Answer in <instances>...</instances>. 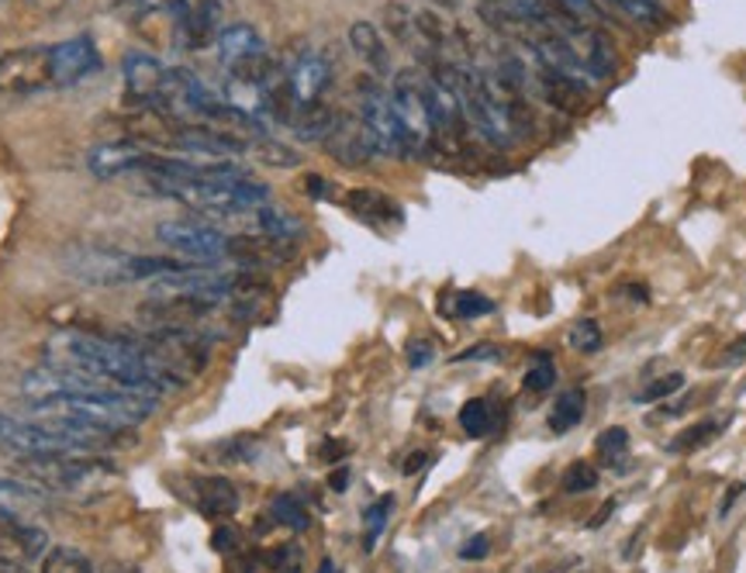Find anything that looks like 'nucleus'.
<instances>
[{
  "instance_id": "nucleus-14",
  "label": "nucleus",
  "mask_w": 746,
  "mask_h": 573,
  "mask_svg": "<svg viewBox=\"0 0 746 573\" xmlns=\"http://www.w3.org/2000/svg\"><path fill=\"white\" fill-rule=\"evenodd\" d=\"M332 80V66L325 56H318V52L307 48L304 56L288 69V84H291V94L298 104H315L322 100L325 87Z\"/></svg>"
},
{
  "instance_id": "nucleus-10",
  "label": "nucleus",
  "mask_w": 746,
  "mask_h": 573,
  "mask_svg": "<svg viewBox=\"0 0 746 573\" xmlns=\"http://www.w3.org/2000/svg\"><path fill=\"white\" fill-rule=\"evenodd\" d=\"M560 35L574 45L577 60H581V66H584V76H587L591 84H605V80H612L615 69H619V60H615V48H612V42H608L602 32L587 29L584 18H577V21H571Z\"/></svg>"
},
{
  "instance_id": "nucleus-7",
  "label": "nucleus",
  "mask_w": 746,
  "mask_h": 573,
  "mask_svg": "<svg viewBox=\"0 0 746 573\" xmlns=\"http://www.w3.org/2000/svg\"><path fill=\"white\" fill-rule=\"evenodd\" d=\"M0 450L24 460V456H66V453H80L66 442L63 435H56L53 429H45L35 419H14V414L0 411ZM90 456V453H87Z\"/></svg>"
},
{
  "instance_id": "nucleus-45",
  "label": "nucleus",
  "mask_w": 746,
  "mask_h": 573,
  "mask_svg": "<svg viewBox=\"0 0 746 573\" xmlns=\"http://www.w3.org/2000/svg\"><path fill=\"white\" fill-rule=\"evenodd\" d=\"M231 536H236V532H231V529H218V532H215V550L228 553L231 545H236V539H231Z\"/></svg>"
},
{
  "instance_id": "nucleus-12",
  "label": "nucleus",
  "mask_w": 746,
  "mask_h": 573,
  "mask_svg": "<svg viewBox=\"0 0 746 573\" xmlns=\"http://www.w3.org/2000/svg\"><path fill=\"white\" fill-rule=\"evenodd\" d=\"M170 142L184 152H197V155H239L246 152V139L228 136L215 125H176Z\"/></svg>"
},
{
  "instance_id": "nucleus-51",
  "label": "nucleus",
  "mask_w": 746,
  "mask_h": 573,
  "mask_svg": "<svg viewBox=\"0 0 746 573\" xmlns=\"http://www.w3.org/2000/svg\"><path fill=\"white\" fill-rule=\"evenodd\" d=\"M318 573H336V563H332V560H322Z\"/></svg>"
},
{
  "instance_id": "nucleus-47",
  "label": "nucleus",
  "mask_w": 746,
  "mask_h": 573,
  "mask_svg": "<svg viewBox=\"0 0 746 573\" xmlns=\"http://www.w3.org/2000/svg\"><path fill=\"white\" fill-rule=\"evenodd\" d=\"M425 463H429V456H425V453L419 450L415 456H411V460L404 463V474H415V471H422V466H425Z\"/></svg>"
},
{
  "instance_id": "nucleus-39",
  "label": "nucleus",
  "mask_w": 746,
  "mask_h": 573,
  "mask_svg": "<svg viewBox=\"0 0 746 573\" xmlns=\"http://www.w3.org/2000/svg\"><path fill=\"white\" fill-rule=\"evenodd\" d=\"M160 4H173V0H118L115 11H121L125 18H145L152 11H160Z\"/></svg>"
},
{
  "instance_id": "nucleus-1",
  "label": "nucleus",
  "mask_w": 746,
  "mask_h": 573,
  "mask_svg": "<svg viewBox=\"0 0 746 573\" xmlns=\"http://www.w3.org/2000/svg\"><path fill=\"white\" fill-rule=\"evenodd\" d=\"M48 367H63L73 374H84L90 380H100L108 387L121 390H142V394L160 398L166 387L160 377L145 367V359L128 338H108V335H90V332H66L56 335L45 346Z\"/></svg>"
},
{
  "instance_id": "nucleus-2",
  "label": "nucleus",
  "mask_w": 746,
  "mask_h": 573,
  "mask_svg": "<svg viewBox=\"0 0 746 573\" xmlns=\"http://www.w3.org/2000/svg\"><path fill=\"white\" fill-rule=\"evenodd\" d=\"M18 474L29 477L32 484H39L42 490L53 494H76V498H87V494H100L105 487H111V480L118 477V471L111 463L87 456V453H66V456H24L18 460Z\"/></svg>"
},
{
  "instance_id": "nucleus-6",
  "label": "nucleus",
  "mask_w": 746,
  "mask_h": 573,
  "mask_svg": "<svg viewBox=\"0 0 746 573\" xmlns=\"http://www.w3.org/2000/svg\"><path fill=\"white\" fill-rule=\"evenodd\" d=\"M53 87V45H24L0 56V94H39Z\"/></svg>"
},
{
  "instance_id": "nucleus-22",
  "label": "nucleus",
  "mask_w": 746,
  "mask_h": 573,
  "mask_svg": "<svg viewBox=\"0 0 746 573\" xmlns=\"http://www.w3.org/2000/svg\"><path fill=\"white\" fill-rule=\"evenodd\" d=\"M194 501L204 515H236L239 508V490L231 487L225 477H197L194 480Z\"/></svg>"
},
{
  "instance_id": "nucleus-53",
  "label": "nucleus",
  "mask_w": 746,
  "mask_h": 573,
  "mask_svg": "<svg viewBox=\"0 0 746 573\" xmlns=\"http://www.w3.org/2000/svg\"><path fill=\"white\" fill-rule=\"evenodd\" d=\"M605 4H612V0H605Z\"/></svg>"
},
{
  "instance_id": "nucleus-24",
  "label": "nucleus",
  "mask_w": 746,
  "mask_h": 573,
  "mask_svg": "<svg viewBox=\"0 0 746 573\" xmlns=\"http://www.w3.org/2000/svg\"><path fill=\"white\" fill-rule=\"evenodd\" d=\"M256 225H260V231L273 242H291V239L301 236V225L273 204H263L260 212H256Z\"/></svg>"
},
{
  "instance_id": "nucleus-42",
  "label": "nucleus",
  "mask_w": 746,
  "mask_h": 573,
  "mask_svg": "<svg viewBox=\"0 0 746 573\" xmlns=\"http://www.w3.org/2000/svg\"><path fill=\"white\" fill-rule=\"evenodd\" d=\"M487 550H491V545H487V536H477V539H471L467 545H463L460 556H463V560H484Z\"/></svg>"
},
{
  "instance_id": "nucleus-25",
  "label": "nucleus",
  "mask_w": 746,
  "mask_h": 573,
  "mask_svg": "<svg viewBox=\"0 0 746 573\" xmlns=\"http://www.w3.org/2000/svg\"><path fill=\"white\" fill-rule=\"evenodd\" d=\"M584 404H587L584 390H567V394H560L556 404H553V411H550V429L556 435H563V432H571L574 425H581Z\"/></svg>"
},
{
  "instance_id": "nucleus-52",
  "label": "nucleus",
  "mask_w": 746,
  "mask_h": 573,
  "mask_svg": "<svg viewBox=\"0 0 746 573\" xmlns=\"http://www.w3.org/2000/svg\"><path fill=\"white\" fill-rule=\"evenodd\" d=\"M8 573H24V570H8Z\"/></svg>"
},
{
  "instance_id": "nucleus-36",
  "label": "nucleus",
  "mask_w": 746,
  "mask_h": 573,
  "mask_svg": "<svg viewBox=\"0 0 746 573\" xmlns=\"http://www.w3.org/2000/svg\"><path fill=\"white\" fill-rule=\"evenodd\" d=\"M556 383V367L550 356H539L529 374H526V390H532V394H543V390H550Z\"/></svg>"
},
{
  "instance_id": "nucleus-17",
  "label": "nucleus",
  "mask_w": 746,
  "mask_h": 573,
  "mask_svg": "<svg viewBox=\"0 0 746 573\" xmlns=\"http://www.w3.org/2000/svg\"><path fill=\"white\" fill-rule=\"evenodd\" d=\"M383 24H388V32H391L415 60H422V63H432V60H435V52H432V45H429V39H425V32H422V24H419L415 11H408L404 4H388V8H383Z\"/></svg>"
},
{
  "instance_id": "nucleus-9",
  "label": "nucleus",
  "mask_w": 746,
  "mask_h": 573,
  "mask_svg": "<svg viewBox=\"0 0 746 573\" xmlns=\"http://www.w3.org/2000/svg\"><path fill=\"white\" fill-rule=\"evenodd\" d=\"M48 553V536L24 518L0 515V570H24Z\"/></svg>"
},
{
  "instance_id": "nucleus-46",
  "label": "nucleus",
  "mask_w": 746,
  "mask_h": 573,
  "mask_svg": "<svg viewBox=\"0 0 746 573\" xmlns=\"http://www.w3.org/2000/svg\"><path fill=\"white\" fill-rule=\"evenodd\" d=\"M307 194H312V197H322V194H328V184H325V180H322L318 173H312V176H307Z\"/></svg>"
},
{
  "instance_id": "nucleus-21",
  "label": "nucleus",
  "mask_w": 746,
  "mask_h": 573,
  "mask_svg": "<svg viewBox=\"0 0 746 573\" xmlns=\"http://www.w3.org/2000/svg\"><path fill=\"white\" fill-rule=\"evenodd\" d=\"M339 125V115L328 108V104L315 100V104H298V111L291 118L294 136L304 142H325L332 136V128Z\"/></svg>"
},
{
  "instance_id": "nucleus-16",
  "label": "nucleus",
  "mask_w": 746,
  "mask_h": 573,
  "mask_svg": "<svg viewBox=\"0 0 746 573\" xmlns=\"http://www.w3.org/2000/svg\"><path fill=\"white\" fill-rule=\"evenodd\" d=\"M145 152H149V149L139 145V142H105V145L90 149L87 166H90V173H94L97 180H111V176L136 173Z\"/></svg>"
},
{
  "instance_id": "nucleus-49",
  "label": "nucleus",
  "mask_w": 746,
  "mask_h": 573,
  "mask_svg": "<svg viewBox=\"0 0 746 573\" xmlns=\"http://www.w3.org/2000/svg\"><path fill=\"white\" fill-rule=\"evenodd\" d=\"M346 480H349V474H346V471L332 474V490H346Z\"/></svg>"
},
{
  "instance_id": "nucleus-8",
  "label": "nucleus",
  "mask_w": 746,
  "mask_h": 573,
  "mask_svg": "<svg viewBox=\"0 0 746 573\" xmlns=\"http://www.w3.org/2000/svg\"><path fill=\"white\" fill-rule=\"evenodd\" d=\"M121 76H125L128 104H136V108H149V111H163V94H166L170 69L160 60L145 56V52H132V56H128L125 66H121Z\"/></svg>"
},
{
  "instance_id": "nucleus-15",
  "label": "nucleus",
  "mask_w": 746,
  "mask_h": 573,
  "mask_svg": "<svg viewBox=\"0 0 746 573\" xmlns=\"http://www.w3.org/2000/svg\"><path fill=\"white\" fill-rule=\"evenodd\" d=\"M349 45L356 52V60L364 63L374 76H394L391 48H388V42H383L377 24H370V21H353L349 24Z\"/></svg>"
},
{
  "instance_id": "nucleus-26",
  "label": "nucleus",
  "mask_w": 746,
  "mask_h": 573,
  "mask_svg": "<svg viewBox=\"0 0 746 573\" xmlns=\"http://www.w3.org/2000/svg\"><path fill=\"white\" fill-rule=\"evenodd\" d=\"M39 573H94V563L87 560V553L73 550V545H53V550L42 556Z\"/></svg>"
},
{
  "instance_id": "nucleus-28",
  "label": "nucleus",
  "mask_w": 746,
  "mask_h": 573,
  "mask_svg": "<svg viewBox=\"0 0 746 573\" xmlns=\"http://www.w3.org/2000/svg\"><path fill=\"white\" fill-rule=\"evenodd\" d=\"M391 511H394V498H391V494H383V498H380L377 505H370V508L364 511V526H367V532H364V550H367V553L377 550V539H380L383 526H388Z\"/></svg>"
},
{
  "instance_id": "nucleus-35",
  "label": "nucleus",
  "mask_w": 746,
  "mask_h": 573,
  "mask_svg": "<svg viewBox=\"0 0 746 573\" xmlns=\"http://www.w3.org/2000/svg\"><path fill=\"white\" fill-rule=\"evenodd\" d=\"M681 387H684V374H667V377L653 380L647 390H639V394H636V404H653V401H663V398L678 394Z\"/></svg>"
},
{
  "instance_id": "nucleus-18",
  "label": "nucleus",
  "mask_w": 746,
  "mask_h": 573,
  "mask_svg": "<svg viewBox=\"0 0 746 573\" xmlns=\"http://www.w3.org/2000/svg\"><path fill=\"white\" fill-rule=\"evenodd\" d=\"M346 207L356 218H364L374 228H391V225H401V218H404L401 204L388 194H380V191H349Z\"/></svg>"
},
{
  "instance_id": "nucleus-11",
  "label": "nucleus",
  "mask_w": 746,
  "mask_h": 573,
  "mask_svg": "<svg viewBox=\"0 0 746 573\" xmlns=\"http://www.w3.org/2000/svg\"><path fill=\"white\" fill-rule=\"evenodd\" d=\"M100 69V52L90 35H76L69 42L53 45V87L84 84Z\"/></svg>"
},
{
  "instance_id": "nucleus-19",
  "label": "nucleus",
  "mask_w": 746,
  "mask_h": 573,
  "mask_svg": "<svg viewBox=\"0 0 746 573\" xmlns=\"http://www.w3.org/2000/svg\"><path fill=\"white\" fill-rule=\"evenodd\" d=\"M215 48H218V56H221L225 66H236V63H242L249 56H260V52H267L260 32H256L252 24H242V21L221 29L218 39H215Z\"/></svg>"
},
{
  "instance_id": "nucleus-40",
  "label": "nucleus",
  "mask_w": 746,
  "mask_h": 573,
  "mask_svg": "<svg viewBox=\"0 0 746 573\" xmlns=\"http://www.w3.org/2000/svg\"><path fill=\"white\" fill-rule=\"evenodd\" d=\"M404 356H408L411 370H422V367H429V359H432V346L425 343V338H415V343H408Z\"/></svg>"
},
{
  "instance_id": "nucleus-43",
  "label": "nucleus",
  "mask_w": 746,
  "mask_h": 573,
  "mask_svg": "<svg viewBox=\"0 0 746 573\" xmlns=\"http://www.w3.org/2000/svg\"><path fill=\"white\" fill-rule=\"evenodd\" d=\"M204 4H212V0H173V14L176 18H184V14H191V11H201Z\"/></svg>"
},
{
  "instance_id": "nucleus-44",
  "label": "nucleus",
  "mask_w": 746,
  "mask_h": 573,
  "mask_svg": "<svg viewBox=\"0 0 746 573\" xmlns=\"http://www.w3.org/2000/svg\"><path fill=\"white\" fill-rule=\"evenodd\" d=\"M501 353L495 349V346H477V349H467V353H460L456 359H498Z\"/></svg>"
},
{
  "instance_id": "nucleus-23",
  "label": "nucleus",
  "mask_w": 746,
  "mask_h": 573,
  "mask_svg": "<svg viewBox=\"0 0 746 573\" xmlns=\"http://www.w3.org/2000/svg\"><path fill=\"white\" fill-rule=\"evenodd\" d=\"M42 508H45V494L42 490H32L29 484H21V480H4V477H0V515L24 518V515L42 511Z\"/></svg>"
},
{
  "instance_id": "nucleus-48",
  "label": "nucleus",
  "mask_w": 746,
  "mask_h": 573,
  "mask_svg": "<svg viewBox=\"0 0 746 573\" xmlns=\"http://www.w3.org/2000/svg\"><path fill=\"white\" fill-rule=\"evenodd\" d=\"M739 494H743V484H736V487H733V490L726 494V501H723V508H718V518H726V515H729V508H733V501L739 498Z\"/></svg>"
},
{
  "instance_id": "nucleus-50",
  "label": "nucleus",
  "mask_w": 746,
  "mask_h": 573,
  "mask_svg": "<svg viewBox=\"0 0 746 573\" xmlns=\"http://www.w3.org/2000/svg\"><path fill=\"white\" fill-rule=\"evenodd\" d=\"M425 4L440 8V11H456V0H425Z\"/></svg>"
},
{
  "instance_id": "nucleus-32",
  "label": "nucleus",
  "mask_w": 746,
  "mask_h": 573,
  "mask_svg": "<svg viewBox=\"0 0 746 573\" xmlns=\"http://www.w3.org/2000/svg\"><path fill=\"white\" fill-rule=\"evenodd\" d=\"M723 429H726L723 422H702V425H694V429H684L667 450H671V453H688V450L709 446V442H712L718 432H723Z\"/></svg>"
},
{
  "instance_id": "nucleus-20",
  "label": "nucleus",
  "mask_w": 746,
  "mask_h": 573,
  "mask_svg": "<svg viewBox=\"0 0 746 573\" xmlns=\"http://www.w3.org/2000/svg\"><path fill=\"white\" fill-rule=\"evenodd\" d=\"M218 0H212V4H204L201 11H191L184 18H176V35H180V45L197 52V48H208L215 45L218 39Z\"/></svg>"
},
{
  "instance_id": "nucleus-41",
  "label": "nucleus",
  "mask_w": 746,
  "mask_h": 573,
  "mask_svg": "<svg viewBox=\"0 0 746 573\" xmlns=\"http://www.w3.org/2000/svg\"><path fill=\"white\" fill-rule=\"evenodd\" d=\"M273 560H277L280 573H301V550H298V545H284V550H277Z\"/></svg>"
},
{
  "instance_id": "nucleus-3",
  "label": "nucleus",
  "mask_w": 746,
  "mask_h": 573,
  "mask_svg": "<svg viewBox=\"0 0 746 573\" xmlns=\"http://www.w3.org/2000/svg\"><path fill=\"white\" fill-rule=\"evenodd\" d=\"M356 97H359V121H364L367 136L380 155H394V160H408V142L398 125V115L391 108V94L383 90L374 76H359L356 80Z\"/></svg>"
},
{
  "instance_id": "nucleus-34",
  "label": "nucleus",
  "mask_w": 746,
  "mask_h": 573,
  "mask_svg": "<svg viewBox=\"0 0 746 573\" xmlns=\"http://www.w3.org/2000/svg\"><path fill=\"white\" fill-rule=\"evenodd\" d=\"M598 487V471L591 463L577 460L567 466V474H563V490L567 494H584V490H595Z\"/></svg>"
},
{
  "instance_id": "nucleus-13",
  "label": "nucleus",
  "mask_w": 746,
  "mask_h": 573,
  "mask_svg": "<svg viewBox=\"0 0 746 573\" xmlns=\"http://www.w3.org/2000/svg\"><path fill=\"white\" fill-rule=\"evenodd\" d=\"M325 149L332 160H339L346 166H364L377 155L364 121H353V118H339V125L332 128V136L325 139Z\"/></svg>"
},
{
  "instance_id": "nucleus-27",
  "label": "nucleus",
  "mask_w": 746,
  "mask_h": 573,
  "mask_svg": "<svg viewBox=\"0 0 746 573\" xmlns=\"http://www.w3.org/2000/svg\"><path fill=\"white\" fill-rule=\"evenodd\" d=\"M460 425H463V432L467 435H474V439H484L487 432L495 429V414H491V404H487L484 398H474V401H467L460 408Z\"/></svg>"
},
{
  "instance_id": "nucleus-38",
  "label": "nucleus",
  "mask_w": 746,
  "mask_h": 573,
  "mask_svg": "<svg viewBox=\"0 0 746 573\" xmlns=\"http://www.w3.org/2000/svg\"><path fill=\"white\" fill-rule=\"evenodd\" d=\"M598 453L612 463V460H619L623 453H629V432L626 429H608V432H602L598 435Z\"/></svg>"
},
{
  "instance_id": "nucleus-29",
  "label": "nucleus",
  "mask_w": 746,
  "mask_h": 573,
  "mask_svg": "<svg viewBox=\"0 0 746 573\" xmlns=\"http://www.w3.org/2000/svg\"><path fill=\"white\" fill-rule=\"evenodd\" d=\"M612 4L619 11H626L633 21L647 24V29H660V24L667 21V11H663L660 0H612Z\"/></svg>"
},
{
  "instance_id": "nucleus-33",
  "label": "nucleus",
  "mask_w": 746,
  "mask_h": 573,
  "mask_svg": "<svg viewBox=\"0 0 746 573\" xmlns=\"http://www.w3.org/2000/svg\"><path fill=\"white\" fill-rule=\"evenodd\" d=\"M495 311V301L484 298V294H474V291H460L453 298V315L456 318H484Z\"/></svg>"
},
{
  "instance_id": "nucleus-5",
  "label": "nucleus",
  "mask_w": 746,
  "mask_h": 573,
  "mask_svg": "<svg viewBox=\"0 0 746 573\" xmlns=\"http://www.w3.org/2000/svg\"><path fill=\"white\" fill-rule=\"evenodd\" d=\"M156 239L166 249L194 259V263H208V267H215L218 259L231 256V236H225V231H218L212 225H194V221L170 218V221L156 225Z\"/></svg>"
},
{
  "instance_id": "nucleus-31",
  "label": "nucleus",
  "mask_w": 746,
  "mask_h": 573,
  "mask_svg": "<svg viewBox=\"0 0 746 573\" xmlns=\"http://www.w3.org/2000/svg\"><path fill=\"white\" fill-rule=\"evenodd\" d=\"M270 511H273L277 522L284 529H291V532H304L307 529V511H304V505L294 498V494H280Z\"/></svg>"
},
{
  "instance_id": "nucleus-30",
  "label": "nucleus",
  "mask_w": 746,
  "mask_h": 573,
  "mask_svg": "<svg viewBox=\"0 0 746 573\" xmlns=\"http://www.w3.org/2000/svg\"><path fill=\"white\" fill-rule=\"evenodd\" d=\"M567 343L574 353H598L605 346V335H602V325L595 318H581L574 322V328L567 332Z\"/></svg>"
},
{
  "instance_id": "nucleus-37",
  "label": "nucleus",
  "mask_w": 746,
  "mask_h": 573,
  "mask_svg": "<svg viewBox=\"0 0 746 573\" xmlns=\"http://www.w3.org/2000/svg\"><path fill=\"white\" fill-rule=\"evenodd\" d=\"M256 155H260V160L270 163V166H298L301 163V155L294 149L280 145V142H270V139H263L260 145H256Z\"/></svg>"
},
{
  "instance_id": "nucleus-4",
  "label": "nucleus",
  "mask_w": 746,
  "mask_h": 573,
  "mask_svg": "<svg viewBox=\"0 0 746 573\" xmlns=\"http://www.w3.org/2000/svg\"><path fill=\"white\" fill-rule=\"evenodd\" d=\"M391 108L398 115V125L404 132L408 152L419 155L432 145V115H429V94H425V80L415 69H401L394 73V87H391Z\"/></svg>"
}]
</instances>
